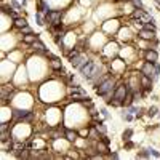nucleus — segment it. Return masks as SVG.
I'll list each match as a JSON object with an SVG mask.
<instances>
[{
    "instance_id": "32",
    "label": "nucleus",
    "mask_w": 160,
    "mask_h": 160,
    "mask_svg": "<svg viewBox=\"0 0 160 160\" xmlns=\"http://www.w3.org/2000/svg\"><path fill=\"white\" fill-rule=\"evenodd\" d=\"M108 157H109V158H118V154H117V152H112V154H109Z\"/></svg>"
},
{
    "instance_id": "1",
    "label": "nucleus",
    "mask_w": 160,
    "mask_h": 160,
    "mask_svg": "<svg viewBox=\"0 0 160 160\" xmlns=\"http://www.w3.org/2000/svg\"><path fill=\"white\" fill-rule=\"evenodd\" d=\"M115 87H117V85H115V80H114L112 77H106V78L101 80L99 85L96 87V95L109 101V99L114 96Z\"/></svg>"
},
{
    "instance_id": "2",
    "label": "nucleus",
    "mask_w": 160,
    "mask_h": 160,
    "mask_svg": "<svg viewBox=\"0 0 160 160\" xmlns=\"http://www.w3.org/2000/svg\"><path fill=\"white\" fill-rule=\"evenodd\" d=\"M80 71V74H82V77L83 78H87V80H91L95 75H99L98 74V71H99V66L95 62V61H91V59H87V62L82 66V68L78 69Z\"/></svg>"
},
{
    "instance_id": "23",
    "label": "nucleus",
    "mask_w": 160,
    "mask_h": 160,
    "mask_svg": "<svg viewBox=\"0 0 160 160\" xmlns=\"http://www.w3.org/2000/svg\"><path fill=\"white\" fill-rule=\"evenodd\" d=\"M127 109H128V112H130V114H135V115H138V112L141 111L139 108H136V106H133V104L130 106V108H127Z\"/></svg>"
},
{
    "instance_id": "5",
    "label": "nucleus",
    "mask_w": 160,
    "mask_h": 160,
    "mask_svg": "<svg viewBox=\"0 0 160 160\" xmlns=\"http://www.w3.org/2000/svg\"><path fill=\"white\" fill-rule=\"evenodd\" d=\"M141 72H142L144 75L151 77L152 80H157V75H155V62L146 61V62H144V66H142V69H141Z\"/></svg>"
},
{
    "instance_id": "11",
    "label": "nucleus",
    "mask_w": 160,
    "mask_h": 160,
    "mask_svg": "<svg viewBox=\"0 0 160 160\" xmlns=\"http://www.w3.org/2000/svg\"><path fill=\"white\" fill-rule=\"evenodd\" d=\"M135 95H136L135 91H131V90L128 91V95H127L125 99H123V108H130V106L133 104V101H135V98H136Z\"/></svg>"
},
{
    "instance_id": "8",
    "label": "nucleus",
    "mask_w": 160,
    "mask_h": 160,
    "mask_svg": "<svg viewBox=\"0 0 160 160\" xmlns=\"http://www.w3.org/2000/svg\"><path fill=\"white\" fill-rule=\"evenodd\" d=\"M69 61H71V64L74 66V68H75V69H80V68H82V66H83V64L87 62V58H85V56L82 55V53H78V55H77V56H74V58H71Z\"/></svg>"
},
{
    "instance_id": "24",
    "label": "nucleus",
    "mask_w": 160,
    "mask_h": 160,
    "mask_svg": "<svg viewBox=\"0 0 160 160\" xmlns=\"http://www.w3.org/2000/svg\"><path fill=\"white\" fill-rule=\"evenodd\" d=\"M19 34H22V35H28V34H32V29L29 28V26H26V28L19 29Z\"/></svg>"
},
{
    "instance_id": "10",
    "label": "nucleus",
    "mask_w": 160,
    "mask_h": 160,
    "mask_svg": "<svg viewBox=\"0 0 160 160\" xmlns=\"http://www.w3.org/2000/svg\"><path fill=\"white\" fill-rule=\"evenodd\" d=\"M144 58H146V61H151V62H157V59H158V53H157V50L155 48H149V50H146L144 51Z\"/></svg>"
},
{
    "instance_id": "15",
    "label": "nucleus",
    "mask_w": 160,
    "mask_h": 160,
    "mask_svg": "<svg viewBox=\"0 0 160 160\" xmlns=\"http://www.w3.org/2000/svg\"><path fill=\"white\" fill-rule=\"evenodd\" d=\"M50 64H51V68L55 69V71H58V69H61V68H62V62H61V59H59L58 56H53Z\"/></svg>"
},
{
    "instance_id": "27",
    "label": "nucleus",
    "mask_w": 160,
    "mask_h": 160,
    "mask_svg": "<svg viewBox=\"0 0 160 160\" xmlns=\"http://www.w3.org/2000/svg\"><path fill=\"white\" fill-rule=\"evenodd\" d=\"M122 118L127 120V122H131V120H133V117H131L130 112H128V114H127V112H122Z\"/></svg>"
},
{
    "instance_id": "6",
    "label": "nucleus",
    "mask_w": 160,
    "mask_h": 160,
    "mask_svg": "<svg viewBox=\"0 0 160 160\" xmlns=\"http://www.w3.org/2000/svg\"><path fill=\"white\" fill-rule=\"evenodd\" d=\"M69 93H71V96L75 99V101H78L77 98H88L87 96V93L80 88L78 85H72V87H69Z\"/></svg>"
},
{
    "instance_id": "14",
    "label": "nucleus",
    "mask_w": 160,
    "mask_h": 160,
    "mask_svg": "<svg viewBox=\"0 0 160 160\" xmlns=\"http://www.w3.org/2000/svg\"><path fill=\"white\" fill-rule=\"evenodd\" d=\"M2 11H3V15H8V16L13 18V19L18 18V15L13 11V7H11V5H3V10H2Z\"/></svg>"
},
{
    "instance_id": "4",
    "label": "nucleus",
    "mask_w": 160,
    "mask_h": 160,
    "mask_svg": "<svg viewBox=\"0 0 160 160\" xmlns=\"http://www.w3.org/2000/svg\"><path fill=\"white\" fill-rule=\"evenodd\" d=\"M128 91H130V87H128V83H118L117 87H115V90H114V99H117V101H122V104H123V99H125V96L128 95Z\"/></svg>"
},
{
    "instance_id": "21",
    "label": "nucleus",
    "mask_w": 160,
    "mask_h": 160,
    "mask_svg": "<svg viewBox=\"0 0 160 160\" xmlns=\"http://www.w3.org/2000/svg\"><path fill=\"white\" fill-rule=\"evenodd\" d=\"M108 106H112V108H120V106H123V104H122V101H117V99L112 98V99L108 101Z\"/></svg>"
},
{
    "instance_id": "17",
    "label": "nucleus",
    "mask_w": 160,
    "mask_h": 160,
    "mask_svg": "<svg viewBox=\"0 0 160 160\" xmlns=\"http://www.w3.org/2000/svg\"><path fill=\"white\" fill-rule=\"evenodd\" d=\"M66 138H68V141H75L78 138V133L72 130H66Z\"/></svg>"
},
{
    "instance_id": "19",
    "label": "nucleus",
    "mask_w": 160,
    "mask_h": 160,
    "mask_svg": "<svg viewBox=\"0 0 160 160\" xmlns=\"http://www.w3.org/2000/svg\"><path fill=\"white\" fill-rule=\"evenodd\" d=\"M35 19H37V24H38V26H43V24L47 22V18H43L40 11H37V13H35Z\"/></svg>"
},
{
    "instance_id": "18",
    "label": "nucleus",
    "mask_w": 160,
    "mask_h": 160,
    "mask_svg": "<svg viewBox=\"0 0 160 160\" xmlns=\"http://www.w3.org/2000/svg\"><path fill=\"white\" fill-rule=\"evenodd\" d=\"M108 146H109V144H106V142H102V141H101V144L98 142L96 149H98V152H99V154H106V152L109 151V149H108Z\"/></svg>"
},
{
    "instance_id": "13",
    "label": "nucleus",
    "mask_w": 160,
    "mask_h": 160,
    "mask_svg": "<svg viewBox=\"0 0 160 160\" xmlns=\"http://www.w3.org/2000/svg\"><path fill=\"white\" fill-rule=\"evenodd\" d=\"M13 21H15L13 24H15V28H16V29H22V28H26V26H28V21H26V18H21V16L15 18Z\"/></svg>"
},
{
    "instance_id": "28",
    "label": "nucleus",
    "mask_w": 160,
    "mask_h": 160,
    "mask_svg": "<svg viewBox=\"0 0 160 160\" xmlns=\"http://www.w3.org/2000/svg\"><path fill=\"white\" fill-rule=\"evenodd\" d=\"M149 152H151V155H152V157H155V158H158V157H160V152H158V151H155L154 148H149Z\"/></svg>"
},
{
    "instance_id": "16",
    "label": "nucleus",
    "mask_w": 160,
    "mask_h": 160,
    "mask_svg": "<svg viewBox=\"0 0 160 160\" xmlns=\"http://www.w3.org/2000/svg\"><path fill=\"white\" fill-rule=\"evenodd\" d=\"M37 8H38V11H40V13H45V15L50 11L48 3H47V2H43V0H38V5H37Z\"/></svg>"
},
{
    "instance_id": "30",
    "label": "nucleus",
    "mask_w": 160,
    "mask_h": 160,
    "mask_svg": "<svg viewBox=\"0 0 160 160\" xmlns=\"http://www.w3.org/2000/svg\"><path fill=\"white\" fill-rule=\"evenodd\" d=\"M10 5H11L13 8H16V10H21V3H18L16 0H11V2H10Z\"/></svg>"
},
{
    "instance_id": "26",
    "label": "nucleus",
    "mask_w": 160,
    "mask_h": 160,
    "mask_svg": "<svg viewBox=\"0 0 160 160\" xmlns=\"http://www.w3.org/2000/svg\"><path fill=\"white\" fill-rule=\"evenodd\" d=\"M131 3L138 7V8H144V3H142V0H131Z\"/></svg>"
},
{
    "instance_id": "22",
    "label": "nucleus",
    "mask_w": 160,
    "mask_h": 160,
    "mask_svg": "<svg viewBox=\"0 0 160 160\" xmlns=\"http://www.w3.org/2000/svg\"><path fill=\"white\" fill-rule=\"evenodd\" d=\"M149 155H151V152H149V149H142V151H141V152L138 154V157H139V158H148Z\"/></svg>"
},
{
    "instance_id": "7",
    "label": "nucleus",
    "mask_w": 160,
    "mask_h": 160,
    "mask_svg": "<svg viewBox=\"0 0 160 160\" xmlns=\"http://www.w3.org/2000/svg\"><path fill=\"white\" fill-rule=\"evenodd\" d=\"M139 83H141V88L146 90L144 93H148L149 90H152V78L148 77V75H144L142 72L139 74Z\"/></svg>"
},
{
    "instance_id": "20",
    "label": "nucleus",
    "mask_w": 160,
    "mask_h": 160,
    "mask_svg": "<svg viewBox=\"0 0 160 160\" xmlns=\"http://www.w3.org/2000/svg\"><path fill=\"white\" fill-rule=\"evenodd\" d=\"M131 136H133V130H131V128H127V130L123 131V142H125V141H130Z\"/></svg>"
},
{
    "instance_id": "31",
    "label": "nucleus",
    "mask_w": 160,
    "mask_h": 160,
    "mask_svg": "<svg viewBox=\"0 0 160 160\" xmlns=\"http://www.w3.org/2000/svg\"><path fill=\"white\" fill-rule=\"evenodd\" d=\"M133 146H135V144H133L131 141H125V148H127V149H131Z\"/></svg>"
},
{
    "instance_id": "3",
    "label": "nucleus",
    "mask_w": 160,
    "mask_h": 160,
    "mask_svg": "<svg viewBox=\"0 0 160 160\" xmlns=\"http://www.w3.org/2000/svg\"><path fill=\"white\" fill-rule=\"evenodd\" d=\"M64 16V11H61V10H50L47 15H45V18H47V22L50 24V26H58V24H61V18Z\"/></svg>"
},
{
    "instance_id": "25",
    "label": "nucleus",
    "mask_w": 160,
    "mask_h": 160,
    "mask_svg": "<svg viewBox=\"0 0 160 160\" xmlns=\"http://www.w3.org/2000/svg\"><path fill=\"white\" fill-rule=\"evenodd\" d=\"M148 115H149V117H155V115H157V106H152V108H149Z\"/></svg>"
},
{
    "instance_id": "12",
    "label": "nucleus",
    "mask_w": 160,
    "mask_h": 160,
    "mask_svg": "<svg viewBox=\"0 0 160 160\" xmlns=\"http://www.w3.org/2000/svg\"><path fill=\"white\" fill-rule=\"evenodd\" d=\"M37 38H38V34H28V35H22V42L26 45H32Z\"/></svg>"
},
{
    "instance_id": "9",
    "label": "nucleus",
    "mask_w": 160,
    "mask_h": 160,
    "mask_svg": "<svg viewBox=\"0 0 160 160\" xmlns=\"http://www.w3.org/2000/svg\"><path fill=\"white\" fill-rule=\"evenodd\" d=\"M138 37L142 40H155V31H149V29H141L138 32Z\"/></svg>"
},
{
    "instance_id": "29",
    "label": "nucleus",
    "mask_w": 160,
    "mask_h": 160,
    "mask_svg": "<svg viewBox=\"0 0 160 160\" xmlns=\"http://www.w3.org/2000/svg\"><path fill=\"white\" fill-rule=\"evenodd\" d=\"M99 112L102 114V117H104V118H109V117H111V115H109V112H108V109H106V108H101V109H99Z\"/></svg>"
}]
</instances>
